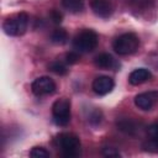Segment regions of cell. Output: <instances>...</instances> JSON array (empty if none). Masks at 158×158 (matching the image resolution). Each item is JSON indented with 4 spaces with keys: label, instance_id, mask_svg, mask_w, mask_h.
Masks as SVG:
<instances>
[{
    "label": "cell",
    "instance_id": "6da1fadb",
    "mask_svg": "<svg viewBox=\"0 0 158 158\" xmlns=\"http://www.w3.org/2000/svg\"><path fill=\"white\" fill-rule=\"evenodd\" d=\"M99 43V36L94 30L85 28L78 32L73 40V48L77 52L88 53L96 48Z\"/></svg>",
    "mask_w": 158,
    "mask_h": 158
},
{
    "label": "cell",
    "instance_id": "7a4b0ae2",
    "mask_svg": "<svg viewBox=\"0 0 158 158\" xmlns=\"http://www.w3.org/2000/svg\"><path fill=\"white\" fill-rule=\"evenodd\" d=\"M57 142H58V147L64 157L75 158V157L80 156L81 144H80V139L77 135L70 133V132L60 133L57 138Z\"/></svg>",
    "mask_w": 158,
    "mask_h": 158
},
{
    "label": "cell",
    "instance_id": "3957f363",
    "mask_svg": "<svg viewBox=\"0 0 158 158\" xmlns=\"http://www.w3.org/2000/svg\"><path fill=\"white\" fill-rule=\"evenodd\" d=\"M139 40L138 37L132 32H126L116 37L112 42L114 51L120 56H128L135 53L138 49Z\"/></svg>",
    "mask_w": 158,
    "mask_h": 158
},
{
    "label": "cell",
    "instance_id": "277c9868",
    "mask_svg": "<svg viewBox=\"0 0 158 158\" xmlns=\"http://www.w3.org/2000/svg\"><path fill=\"white\" fill-rule=\"evenodd\" d=\"M28 26V15L26 12H19L7 17L2 22V30L9 36H21L26 32Z\"/></svg>",
    "mask_w": 158,
    "mask_h": 158
},
{
    "label": "cell",
    "instance_id": "5b68a950",
    "mask_svg": "<svg viewBox=\"0 0 158 158\" xmlns=\"http://www.w3.org/2000/svg\"><path fill=\"white\" fill-rule=\"evenodd\" d=\"M52 117L57 126H67L70 121V101L67 98L56 100L52 105Z\"/></svg>",
    "mask_w": 158,
    "mask_h": 158
},
{
    "label": "cell",
    "instance_id": "8992f818",
    "mask_svg": "<svg viewBox=\"0 0 158 158\" xmlns=\"http://www.w3.org/2000/svg\"><path fill=\"white\" fill-rule=\"evenodd\" d=\"M56 89H57L56 83L49 77H40V78H36L32 81V84H31L32 93L36 96H38V98L52 95L56 91Z\"/></svg>",
    "mask_w": 158,
    "mask_h": 158
},
{
    "label": "cell",
    "instance_id": "52a82bcc",
    "mask_svg": "<svg viewBox=\"0 0 158 158\" xmlns=\"http://www.w3.org/2000/svg\"><path fill=\"white\" fill-rule=\"evenodd\" d=\"M157 100H158V91H154V90L144 91V93H141V94L136 95L135 105L138 109L143 110V111H148L154 106Z\"/></svg>",
    "mask_w": 158,
    "mask_h": 158
},
{
    "label": "cell",
    "instance_id": "ba28073f",
    "mask_svg": "<svg viewBox=\"0 0 158 158\" xmlns=\"http://www.w3.org/2000/svg\"><path fill=\"white\" fill-rule=\"evenodd\" d=\"M91 86H93L94 93H96L98 95H106V94L111 93V90L115 86V83H114L112 78H110L107 75H100L94 79Z\"/></svg>",
    "mask_w": 158,
    "mask_h": 158
},
{
    "label": "cell",
    "instance_id": "9c48e42d",
    "mask_svg": "<svg viewBox=\"0 0 158 158\" xmlns=\"http://www.w3.org/2000/svg\"><path fill=\"white\" fill-rule=\"evenodd\" d=\"M90 7L93 12L101 19H109L114 12L112 4L109 0H90Z\"/></svg>",
    "mask_w": 158,
    "mask_h": 158
},
{
    "label": "cell",
    "instance_id": "30bf717a",
    "mask_svg": "<svg viewBox=\"0 0 158 158\" xmlns=\"http://www.w3.org/2000/svg\"><path fill=\"white\" fill-rule=\"evenodd\" d=\"M152 78V73L146 68H137L128 75V81L132 85H139Z\"/></svg>",
    "mask_w": 158,
    "mask_h": 158
},
{
    "label": "cell",
    "instance_id": "8fae6325",
    "mask_svg": "<svg viewBox=\"0 0 158 158\" xmlns=\"http://www.w3.org/2000/svg\"><path fill=\"white\" fill-rule=\"evenodd\" d=\"M94 63L98 68L100 69H115L117 67L116 60L114 59V57L109 53H100L99 56L95 57Z\"/></svg>",
    "mask_w": 158,
    "mask_h": 158
},
{
    "label": "cell",
    "instance_id": "7c38bea8",
    "mask_svg": "<svg viewBox=\"0 0 158 158\" xmlns=\"http://www.w3.org/2000/svg\"><path fill=\"white\" fill-rule=\"evenodd\" d=\"M116 126H117V128H118L121 132H123V133H126V135H130V136H135V135L137 133V131H138L137 123H136L133 120L127 118V117H123V118L117 120Z\"/></svg>",
    "mask_w": 158,
    "mask_h": 158
},
{
    "label": "cell",
    "instance_id": "4fadbf2b",
    "mask_svg": "<svg viewBox=\"0 0 158 158\" xmlns=\"http://www.w3.org/2000/svg\"><path fill=\"white\" fill-rule=\"evenodd\" d=\"M67 40H68V33L64 28H56L51 35V41L54 44L62 46V44L67 43Z\"/></svg>",
    "mask_w": 158,
    "mask_h": 158
},
{
    "label": "cell",
    "instance_id": "5bb4252c",
    "mask_svg": "<svg viewBox=\"0 0 158 158\" xmlns=\"http://www.w3.org/2000/svg\"><path fill=\"white\" fill-rule=\"evenodd\" d=\"M62 5L70 12H80L84 9V0H62Z\"/></svg>",
    "mask_w": 158,
    "mask_h": 158
},
{
    "label": "cell",
    "instance_id": "9a60e30c",
    "mask_svg": "<svg viewBox=\"0 0 158 158\" xmlns=\"http://www.w3.org/2000/svg\"><path fill=\"white\" fill-rule=\"evenodd\" d=\"M48 69H49L51 72H53L54 74H57V75H65V74L68 73L67 65H65L64 63L59 62V60H54V62L49 63Z\"/></svg>",
    "mask_w": 158,
    "mask_h": 158
},
{
    "label": "cell",
    "instance_id": "2e32d148",
    "mask_svg": "<svg viewBox=\"0 0 158 158\" xmlns=\"http://www.w3.org/2000/svg\"><path fill=\"white\" fill-rule=\"evenodd\" d=\"M147 135L149 137V146H152L153 148H156V143L158 142V122L152 123L151 126H148L147 128Z\"/></svg>",
    "mask_w": 158,
    "mask_h": 158
},
{
    "label": "cell",
    "instance_id": "e0dca14e",
    "mask_svg": "<svg viewBox=\"0 0 158 158\" xmlns=\"http://www.w3.org/2000/svg\"><path fill=\"white\" fill-rule=\"evenodd\" d=\"M30 157H33V158H47V157H49V152L43 147H33L30 151Z\"/></svg>",
    "mask_w": 158,
    "mask_h": 158
},
{
    "label": "cell",
    "instance_id": "ac0fdd59",
    "mask_svg": "<svg viewBox=\"0 0 158 158\" xmlns=\"http://www.w3.org/2000/svg\"><path fill=\"white\" fill-rule=\"evenodd\" d=\"M79 59H80L79 52H77V51H72V52H69V53L65 54V62L68 64H75Z\"/></svg>",
    "mask_w": 158,
    "mask_h": 158
},
{
    "label": "cell",
    "instance_id": "d6986e66",
    "mask_svg": "<svg viewBox=\"0 0 158 158\" xmlns=\"http://www.w3.org/2000/svg\"><path fill=\"white\" fill-rule=\"evenodd\" d=\"M49 19H51L52 22H54V23H60L63 16H62V14H60L58 10L53 9V10H51V12H49Z\"/></svg>",
    "mask_w": 158,
    "mask_h": 158
},
{
    "label": "cell",
    "instance_id": "ffe728a7",
    "mask_svg": "<svg viewBox=\"0 0 158 158\" xmlns=\"http://www.w3.org/2000/svg\"><path fill=\"white\" fill-rule=\"evenodd\" d=\"M102 154L106 156V157H117V156H120L118 151H116L115 148H111V147H105L102 149Z\"/></svg>",
    "mask_w": 158,
    "mask_h": 158
},
{
    "label": "cell",
    "instance_id": "44dd1931",
    "mask_svg": "<svg viewBox=\"0 0 158 158\" xmlns=\"http://www.w3.org/2000/svg\"><path fill=\"white\" fill-rule=\"evenodd\" d=\"M156 148H158V142H157V143H156Z\"/></svg>",
    "mask_w": 158,
    "mask_h": 158
}]
</instances>
